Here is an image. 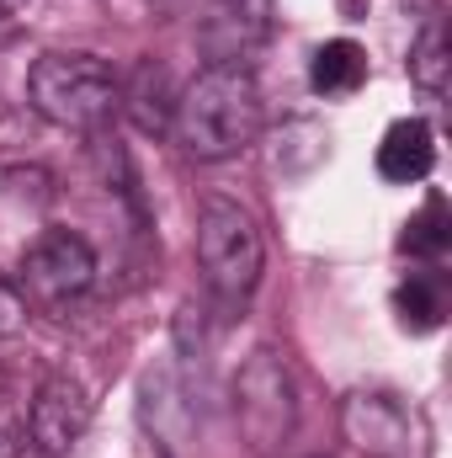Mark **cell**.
<instances>
[{
    "label": "cell",
    "mask_w": 452,
    "mask_h": 458,
    "mask_svg": "<svg viewBox=\"0 0 452 458\" xmlns=\"http://www.w3.org/2000/svg\"><path fill=\"white\" fill-rule=\"evenodd\" d=\"M394 315H399V326H405L410 336H431V331L442 326L448 304H442V293H437L431 277H405V283L394 288Z\"/></svg>",
    "instance_id": "5bb4252c"
},
{
    "label": "cell",
    "mask_w": 452,
    "mask_h": 458,
    "mask_svg": "<svg viewBox=\"0 0 452 458\" xmlns=\"http://www.w3.org/2000/svg\"><path fill=\"white\" fill-rule=\"evenodd\" d=\"M340 432L362 458H431V427L421 405L394 389H351L340 400Z\"/></svg>",
    "instance_id": "5b68a950"
},
{
    "label": "cell",
    "mask_w": 452,
    "mask_h": 458,
    "mask_svg": "<svg viewBox=\"0 0 452 458\" xmlns=\"http://www.w3.org/2000/svg\"><path fill=\"white\" fill-rule=\"evenodd\" d=\"M448 70H452L448 27H442V16H426V27H421L415 43H410V81H415L426 97H442V91H448Z\"/></svg>",
    "instance_id": "7c38bea8"
},
{
    "label": "cell",
    "mask_w": 452,
    "mask_h": 458,
    "mask_svg": "<svg viewBox=\"0 0 452 458\" xmlns=\"http://www.w3.org/2000/svg\"><path fill=\"white\" fill-rule=\"evenodd\" d=\"M399 245H405L410 256H431V261H437V256L452 245L448 203H442L437 192L426 198V208H421V214H410V225H405V234H399Z\"/></svg>",
    "instance_id": "9a60e30c"
},
{
    "label": "cell",
    "mask_w": 452,
    "mask_h": 458,
    "mask_svg": "<svg viewBox=\"0 0 452 458\" xmlns=\"http://www.w3.org/2000/svg\"><path fill=\"white\" fill-rule=\"evenodd\" d=\"M431 165H437V133H431V123L426 117L389 123V133L378 144V176L394 182V187H415V182L431 176Z\"/></svg>",
    "instance_id": "30bf717a"
},
{
    "label": "cell",
    "mask_w": 452,
    "mask_h": 458,
    "mask_svg": "<svg viewBox=\"0 0 452 458\" xmlns=\"http://www.w3.org/2000/svg\"><path fill=\"white\" fill-rule=\"evenodd\" d=\"M266 32H272V0H208L197 43L208 64L245 70V59L266 43Z\"/></svg>",
    "instance_id": "9c48e42d"
},
{
    "label": "cell",
    "mask_w": 452,
    "mask_h": 458,
    "mask_svg": "<svg viewBox=\"0 0 452 458\" xmlns=\"http://www.w3.org/2000/svg\"><path fill=\"white\" fill-rule=\"evenodd\" d=\"M138 421L149 432V443L165 458H192L197 454V437H203V421H197V400H192V384L176 373V362H160L138 378Z\"/></svg>",
    "instance_id": "52a82bcc"
},
{
    "label": "cell",
    "mask_w": 452,
    "mask_h": 458,
    "mask_svg": "<svg viewBox=\"0 0 452 458\" xmlns=\"http://www.w3.org/2000/svg\"><path fill=\"white\" fill-rule=\"evenodd\" d=\"M362 81H367V54H362V43L331 38V43L314 48V59H309V86H314V97H351Z\"/></svg>",
    "instance_id": "8fae6325"
},
{
    "label": "cell",
    "mask_w": 452,
    "mask_h": 458,
    "mask_svg": "<svg viewBox=\"0 0 452 458\" xmlns=\"http://www.w3.org/2000/svg\"><path fill=\"white\" fill-rule=\"evenodd\" d=\"M234 421L239 437L250 443V454H277L293 427H298V384L282 352L261 346L245 357V368L234 373Z\"/></svg>",
    "instance_id": "277c9868"
},
{
    "label": "cell",
    "mask_w": 452,
    "mask_h": 458,
    "mask_svg": "<svg viewBox=\"0 0 452 458\" xmlns=\"http://www.w3.org/2000/svg\"><path fill=\"white\" fill-rule=\"evenodd\" d=\"M21 310H27L21 288H16V293H11V288H0V331H16V326H21Z\"/></svg>",
    "instance_id": "2e32d148"
},
{
    "label": "cell",
    "mask_w": 452,
    "mask_h": 458,
    "mask_svg": "<svg viewBox=\"0 0 452 458\" xmlns=\"http://www.w3.org/2000/svg\"><path fill=\"white\" fill-rule=\"evenodd\" d=\"M91 427V389L70 373V368H54L38 394H32V411H27V432H32V448L43 458H64Z\"/></svg>",
    "instance_id": "ba28073f"
},
{
    "label": "cell",
    "mask_w": 452,
    "mask_h": 458,
    "mask_svg": "<svg viewBox=\"0 0 452 458\" xmlns=\"http://www.w3.org/2000/svg\"><path fill=\"white\" fill-rule=\"evenodd\" d=\"M122 102L133 107L138 128H149V133L171 128L176 102H171V91H165V70H160V64H138V70H133V86H122Z\"/></svg>",
    "instance_id": "4fadbf2b"
},
{
    "label": "cell",
    "mask_w": 452,
    "mask_h": 458,
    "mask_svg": "<svg viewBox=\"0 0 452 458\" xmlns=\"http://www.w3.org/2000/svg\"><path fill=\"white\" fill-rule=\"evenodd\" d=\"M27 102L32 113L70 133H102L122 107V81L102 54L54 48L27 70Z\"/></svg>",
    "instance_id": "7a4b0ae2"
},
{
    "label": "cell",
    "mask_w": 452,
    "mask_h": 458,
    "mask_svg": "<svg viewBox=\"0 0 452 458\" xmlns=\"http://www.w3.org/2000/svg\"><path fill=\"white\" fill-rule=\"evenodd\" d=\"M197 267L208 293L219 299V310L239 315L250 304V293L261 288V267H266V245L255 219L229 203V198H208L197 208Z\"/></svg>",
    "instance_id": "3957f363"
},
{
    "label": "cell",
    "mask_w": 452,
    "mask_h": 458,
    "mask_svg": "<svg viewBox=\"0 0 452 458\" xmlns=\"http://www.w3.org/2000/svg\"><path fill=\"white\" fill-rule=\"evenodd\" d=\"M171 133L181 144V155L192 160H229L245 155L261 133V86L250 70H229L208 64L171 113Z\"/></svg>",
    "instance_id": "6da1fadb"
},
{
    "label": "cell",
    "mask_w": 452,
    "mask_h": 458,
    "mask_svg": "<svg viewBox=\"0 0 452 458\" xmlns=\"http://www.w3.org/2000/svg\"><path fill=\"white\" fill-rule=\"evenodd\" d=\"M96 283V250L75 229H43L21 256V299L48 315H70Z\"/></svg>",
    "instance_id": "8992f818"
},
{
    "label": "cell",
    "mask_w": 452,
    "mask_h": 458,
    "mask_svg": "<svg viewBox=\"0 0 452 458\" xmlns=\"http://www.w3.org/2000/svg\"><path fill=\"white\" fill-rule=\"evenodd\" d=\"M16 5H21V0H0V16H5V11H16Z\"/></svg>",
    "instance_id": "e0dca14e"
}]
</instances>
